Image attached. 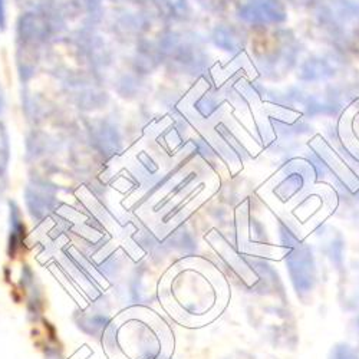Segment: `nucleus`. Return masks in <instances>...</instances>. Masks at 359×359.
<instances>
[{
	"label": "nucleus",
	"mask_w": 359,
	"mask_h": 359,
	"mask_svg": "<svg viewBox=\"0 0 359 359\" xmlns=\"http://www.w3.org/2000/svg\"><path fill=\"white\" fill-rule=\"evenodd\" d=\"M49 22L45 13L29 12L19 18L16 43H18V64L23 76L35 69V59L41 52L42 45L49 35Z\"/></svg>",
	"instance_id": "nucleus-1"
},
{
	"label": "nucleus",
	"mask_w": 359,
	"mask_h": 359,
	"mask_svg": "<svg viewBox=\"0 0 359 359\" xmlns=\"http://www.w3.org/2000/svg\"><path fill=\"white\" fill-rule=\"evenodd\" d=\"M287 269L292 283L297 293L305 294L313 289L316 267L309 250L299 248L287 256Z\"/></svg>",
	"instance_id": "nucleus-2"
},
{
	"label": "nucleus",
	"mask_w": 359,
	"mask_h": 359,
	"mask_svg": "<svg viewBox=\"0 0 359 359\" xmlns=\"http://www.w3.org/2000/svg\"><path fill=\"white\" fill-rule=\"evenodd\" d=\"M11 248L18 246V243H20L25 237V224L22 222V213L20 208L15 201H11Z\"/></svg>",
	"instance_id": "nucleus-3"
},
{
	"label": "nucleus",
	"mask_w": 359,
	"mask_h": 359,
	"mask_svg": "<svg viewBox=\"0 0 359 359\" xmlns=\"http://www.w3.org/2000/svg\"><path fill=\"white\" fill-rule=\"evenodd\" d=\"M11 164V141L5 124L0 121V178L8 174Z\"/></svg>",
	"instance_id": "nucleus-4"
},
{
	"label": "nucleus",
	"mask_w": 359,
	"mask_h": 359,
	"mask_svg": "<svg viewBox=\"0 0 359 359\" xmlns=\"http://www.w3.org/2000/svg\"><path fill=\"white\" fill-rule=\"evenodd\" d=\"M331 359H359L353 349L345 344L337 345L331 353Z\"/></svg>",
	"instance_id": "nucleus-5"
},
{
	"label": "nucleus",
	"mask_w": 359,
	"mask_h": 359,
	"mask_svg": "<svg viewBox=\"0 0 359 359\" xmlns=\"http://www.w3.org/2000/svg\"><path fill=\"white\" fill-rule=\"evenodd\" d=\"M6 27H8L6 0H0V32H5Z\"/></svg>",
	"instance_id": "nucleus-6"
},
{
	"label": "nucleus",
	"mask_w": 359,
	"mask_h": 359,
	"mask_svg": "<svg viewBox=\"0 0 359 359\" xmlns=\"http://www.w3.org/2000/svg\"><path fill=\"white\" fill-rule=\"evenodd\" d=\"M4 105H5V97H4V91H2V86H0V112L4 111Z\"/></svg>",
	"instance_id": "nucleus-7"
},
{
	"label": "nucleus",
	"mask_w": 359,
	"mask_h": 359,
	"mask_svg": "<svg viewBox=\"0 0 359 359\" xmlns=\"http://www.w3.org/2000/svg\"><path fill=\"white\" fill-rule=\"evenodd\" d=\"M358 327H359V319H358Z\"/></svg>",
	"instance_id": "nucleus-8"
}]
</instances>
